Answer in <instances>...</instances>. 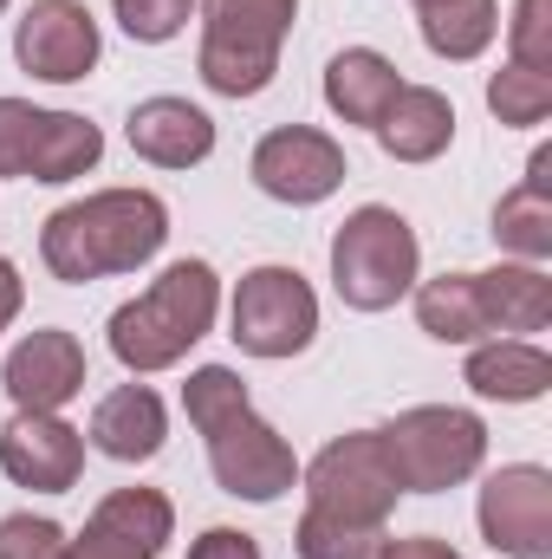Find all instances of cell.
Returning <instances> with one entry per match:
<instances>
[{
	"mask_svg": "<svg viewBox=\"0 0 552 559\" xmlns=\"http://www.w3.org/2000/svg\"><path fill=\"white\" fill-rule=\"evenodd\" d=\"M0 468L13 488L65 495L85 475V429L59 423V411H13V423L0 429Z\"/></svg>",
	"mask_w": 552,
	"mask_h": 559,
	"instance_id": "13",
	"label": "cell"
},
{
	"mask_svg": "<svg viewBox=\"0 0 552 559\" xmlns=\"http://www.w3.org/2000/svg\"><path fill=\"white\" fill-rule=\"evenodd\" d=\"M221 312V280L208 261H176L163 280H149L137 299L111 312V352L124 371H169L189 358V345L208 338Z\"/></svg>",
	"mask_w": 552,
	"mask_h": 559,
	"instance_id": "3",
	"label": "cell"
},
{
	"mask_svg": "<svg viewBox=\"0 0 552 559\" xmlns=\"http://www.w3.org/2000/svg\"><path fill=\"white\" fill-rule=\"evenodd\" d=\"M397 92H404L397 66H391L384 52H371V46H351V52H338V59L325 66V105H332L345 124L377 131V118L391 111Z\"/></svg>",
	"mask_w": 552,
	"mask_h": 559,
	"instance_id": "19",
	"label": "cell"
},
{
	"mask_svg": "<svg viewBox=\"0 0 552 559\" xmlns=\"http://www.w3.org/2000/svg\"><path fill=\"white\" fill-rule=\"evenodd\" d=\"M384 436V455L404 481V495H442L455 481H468L488 455V429L468 411H448V404H416L397 423L377 429Z\"/></svg>",
	"mask_w": 552,
	"mask_h": 559,
	"instance_id": "6",
	"label": "cell"
},
{
	"mask_svg": "<svg viewBox=\"0 0 552 559\" xmlns=\"http://www.w3.org/2000/svg\"><path fill=\"white\" fill-rule=\"evenodd\" d=\"M481 534L507 559H552V475L533 462L494 468L481 488Z\"/></svg>",
	"mask_w": 552,
	"mask_h": 559,
	"instance_id": "10",
	"label": "cell"
},
{
	"mask_svg": "<svg viewBox=\"0 0 552 559\" xmlns=\"http://www.w3.org/2000/svg\"><path fill=\"white\" fill-rule=\"evenodd\" d=\"M176 534V508L156 488H118L98 501L79 540H65V559H156Z\"/></svg>",
	"mask_w": 552,
	"mask_h": 559,
	"instance_id": "14",
	"label": "cell"
},
{
	"mask_svg": "<svg viewBox=\"0 0 552 559\" xmlns=\"http://www.w3.org/2000/svg\"><path fill=\"white\" fill-rule=\"evenodd\" d=\"M248 169H254L261 195L292 202V209H312V202H325L345 182V150L325 131H312V124H279V131H267V138L254 143Z\"/></svg>",
	"mask_w": 552,
	"mask_h": 559,
	"instance_id": "11",
	"label": "cell"
},
{
	"mask_svg": "<svg viewBox=\"0 0 552 559\" xmlns=\"http://www.w3.org/2000/svg\"><path fill=\"white\" fill-rule=\"evenodd\" d=\"M131 150L156 169H189V163H208L215 150V118L189 98H143L131 111Z\"/></svg>",
	"mask_w": 552,
	"mask_h": 559,
	"instance_id": "16",
	"label": "cell"
},
{
	"mask_svg": "<svg viewBox=\"0 0 552 559\" xmlns=\"http://www.w3.org/2000/svg\"><path fill=\"white\" fill-rule=\"evenodd\" d=\"M501 33V0H435L422 7V46L435 59H481Z\"/></svg>",
	"mask_w": 552,
	"mask_h": 559,
	"instance_id": "24",
	"label": "cell"
},
{
	"mask_svg": "<svg viewBox=\"0 0 552 559\" xmlns=\"http://www.w3.org/2000/svg\"><path fill=\"white\" fill-rule=\"evenodd\" d=\"M305 495L319 514H338V521H364V527H384L404 481L384 455V436L377 429H351L338 442H325L305 468Z\"/></svg>",
	"mask_w": 552,
	"mask_h": 559,
	"instance_id": "7",
	"label": "cell"
},
{
	"mask_svg": "<svg viewBox=\"0 0 552 559\" xmlns=\"http://www.w3.org/2000/svg\"><path fill=\"white\" fill-rule=\"evenodd\" d=\"M416 7H435V0H416Z\"/></svg>",
	"mask_w": 552,
	"mask_h": 559,
	"instance_id": "33",
	"label": "cell"
},
{
	"mask_svg": "<svg viewBox=\"0 0 552 559\" xmlns=\"http://www.w3.org/2000/svg\"><path fill=\"white\" fill-rule=\"evenodd\" d=\"M292 547H299V559H377L384 527H364V521H338V514L305 508V521H299Z\"/></svg>",
	"mask_w": 552,
	"mask_h": 559,
	"instance_id": "25",
	"label": "cell"
},
{
	"mask_svg": "<svg viewBox=\"0 0 552 559\" xmlns=\"http://www.w3.org/2000/svg\"><path fill=\"white\" fill-rule=\"evenodd\" d=\"M507 39H514V66L552 79V0H520L507 20Z\"/></svg>",
	"mask_w": 552,
	"mask_h": 559,
	"instance_id": "28",
	"label": "cell"
},
{
	"mask_svg": "<svg viewBox=\"0 0 552 559\" xmlns=\"http://www.w3.org/2000/svg\"><path fill=\"white\" fill-rule=\"evenodd\" d=\"M481 280V306H488V332H540L552 325V280L540 267H494Z\"/></svg>",
	"mask_w": 552,
	"mask_h": 559,
	"instance_id": "23",
	"label": "cell"
},
{
	"mask_svg": "<svg viewBox=\"0 0 552 559\" xmlns=\"http://www.w3.org/2000/svg\"><path fill=\"white\" fill-rule=\"evenodd\" d=\"M552 150H540L533 163H527V176H520V189H507L501 195V209H494V241L501 248H514L520 261H547L552 254Z\"/></svg>",
	"mask_w": 552,
	"mask_h": 559,
	"instance_id": "21",
	"label": "cell"
},
{
	"mask_svg": "<svg viewBox=\"0 0 552 559\" xmlns=\"http://www.w3.org/2000/svg\"><path fill=\"white\" fill-rule=\"evenodd\" d=\"M0 559H65V527L39 514H7L0 521Z\"/></svg>",
	"mask_w": 552,
	"mask_h": 559,
	"instance_id": "29",
	"label": "cell"
},
{
	"mask_svg": "<svg viewBox=\"0 0 552 559\" xmlns=\"http://www.w3.org/2000/svg\"><path fill=\"white\" fill-rule=\"evenodd\" d=\"M169 241V209L149 189H98L85 202H65L46 228H39V254L52 280L85 286L105 274H137L143 261H156Z\"/></svg>",
	"mask_w": 552,
	"mask_h": 559,
	"instance_id": "1",
	"label": "cell"
},
{
	"mask_svg": "<svg viewBox=\"0 0 552 559\" xmlns=\"http://www.w3.org/2000/svg\"><path fill=\"white\" fill-rule=\"evenodd\" d=\"M0 13H7V0H0Z\"/></svg>",
	"mask_w": 552,
	"mask_h": 559,
	"instance_id": "34",
	"label": "cell"
},
{
	"mask_svg": "<svg viewBox=\"0 0 552 559\" xmlns=\"http://www.w3.org/2000/svg\"><path fill=\"white\" fill-rule=\"evenodd\" d=\"M105 156V131L72 111H39L26 98H0V176L72 182Z\"/></svg>",
	"mask_w": 552,
	"mask_h": 559,
	"instance_id": "8",
	"label": "cell"
},
{
	"mask_svg": "<svg viewBox=\"0 0 552 559\" xmlns=\"http://www.w3.org/2000/svg\"><path fill=\"white\" fill-rule=\"evenodd\" d=\"M111 13H118V26H124L131 39L163 46V39H176V33L189 26L195 0H111Z\"/></svg>",
	"mask_w": 552,
	"mask_h": 559,
	"instance_id": "27",
	"label": "cell"
},
{
	"mask_svg": "<svg viewBox=\"0 0 552 559\" xmlns=\"http://www.w3.org/2000/svg\"><path fill=\"white\" fill-rule=\"evenodd\" d=\"M189 559H261V547H254V534H241V527H208V534L189 547Z\"/></svg>",
	"mask_w": 552,
	"mask_h": 559,
	"instance_id": "30",
	"label": "cell"
},
{
	"mask_svg": "<svg viewBox=\"0 0 552 559\" xmlns=\"http://www.w3.org/2000/svg\"><path fill=\"white\" fill-rule=\"evenodd\" d=\"M416 319L429 338L442 345H475L488 338V306H481V280L475 274H435L416 286Z\"/></svg>",
	"mask_w": 552,
	"mask_h": 559,
	"instance_id": "22",
	"label": "cell"
},
{
	"mask_svg": "<svg viewBox=\"0 0 552 559\" xmlns=\"http://www.w3.org/2000/svg\"><path fill=\"white\" fill-rule=\"evenodd\" d=\"M13 411H59L85 391V345L59 325L46 332H26L13 352H7V371H0Z\"/></svg>",
	"mask_w": 552,
	"mask_h": 559,
	"instance_id": "15",
	"label": "cell"
},
{
	"mask_svg": "<svg viewBox=\"0 0 552 559\" xmlns=\"http://www.w3.org/2000/svg\"><path fill=\"white\" fill-rule=\"evenodd\" d=\"M235 345L254 358H292L319 332V299L299 267H254L235 286Z\"/></svg>",
	"mask_w": 552,
	"mask_h": 559,
	"instance_id": "9",
	"label": "cell"
},
{
	"mask_svg": "<svg viewBox=\"0 0 552 559\" xmlns=\"http://www.w3.org/2000/svg\"><path fill=\"white\" fill-rule=\"evenodd\" d=\"M377 143L397 163H435L455 143V105L442 92H429V85H404L391 98V111L377 118Z\"/></svg>",
	"mask_w": 552,
	"mask_h": 559,
	"instance_id": "18",
	"label": "cell"
},
{
	"mask_svg": "<svg viewBox=\"0 0 552 559\" xmlns=\"http://www.w3.org/2000/svg\"><path fill=\"white\" fill-rule=\"evenodd\" d=\"M299 20V0H202V85L221 98H254L279 72V46Z\"/></svg>",
	"mask_w": 552,
	"mask_h": 559,
	"instance_id": "4",
	"label": "cell"
},
{
	"mask_svg": "<svg viewBox=\"0 0 552 559\" xmlns=\"http://www.w3.org/2000/svg\"><path fill=\"white\" fill-rule=\"evenodd\" d=\"M468 391L488 404H533L552 391V358L527 338H494L468 358Z\"/></svg>",
	"mask_w": 552,
	"mask_h": 559,
	"instance_id": "20",
	"label": "cell"
},
{
	"mask_svg": "<svg viewBox=\"0 0 552 559\" xmlns=\"http://www.w3.org/2000/svg\"><path fill=\"white\" fill-rule=\"evenodd\" d=\"M163 436H169V417H163V397L149 384H118L92 411V442L111 462H149L163 449Z\"/></svg>",
	"mask_w": 552,
	"mask_h": 559,
	"instance_id": "17",
	"label": "cell"
},
{
	"mask_svg": "<svg viewBox=\"0 0 552 559\" xmlns=\"http://www.w3.org/2000/svg\"><path fill=\"white\" fill-rule=\"evenodd\" d=\"M488 111L501 124H540L552 111V79L547 72H527V66H501L488 79Z\"/></svg>",
	"mask_w": 552,
	"mask_h": 559,
	"instance_id": "26",
	"label": "cell"
},
{
	"mask_svg": "<svg viewBox=\"0 0 552 559\" xmlns=\"http://www.w3.org/2000/svg\"><path fill=\"white\" fill-rule=\"evenodd\" d=\"M20 299H26V286H20V274H13V261L0 254V332L20 319Z\"/></svg>",
	"mask_w": 552,
	"mask_h": 559,
	"instance_id": "32",
	"label": "cell"
},
{
	"mask_svg": "<svg viewBox=\"0 0 552 559\" xmlns=\"http://www.w3.org/2000/svg\"><path fill=\"white\" fill-rule=\"evenodd\" d=\"M377 559H461L448 540H435V534H416V540H384Z\"/></svg>",
	"mask_w": 552,
	"mask_h": 559,
	"instance_id": "31",
	"label": "cell"
},
{
	"mask_svg": "<svg viewBox=\"0 0 552 559\" xmlns=\"http://www.w3.org/2000/svg\"><path fill=\"white\" fill-rule=\"evenodd\" d=\"M416 267H422L416 228L397 209H384V202L345 215L338 235H332V286H338V299H345L351 312H384V306H397L416 286Z\"/></svg>",
	"mask_w": 552,
	"mask_h": 559,
	"instance_id": "5",
	"label": "cell"
},
{
	"mask_svg": "<svg viewBox=\"0 0 552 559\" xmlns=\"http://www.w3.org/2000/svg\"><path fill=\"white\" fill-rule=\"evenodd\" d=\"M13 59L46 79V85H72L98 66V20L85 0H33L26 20L13 26Z\"/></svg>",
	"mask_w": 552,
	"mask_h": 559,
	"instance_id": "12",
	"label": "cell"
},
{
	"mask_svg": "<svg viewBox=\"0 0 552 559\" xmlns=\"http://www.w3.org/2000/svg\"><path fill=\"white\" fill-rule=\"evenodd\" d=\"M182 411L208 436V468L235 501H279L299 481V455L286 449V436L274 423L254 417L248 384L228 365H202L182 384Z\"/></svg>",
	"mask_w": 552,
	"mask_h": 559,
	"instance_id": "2",
	"label": "cell"
}]
</instances>
